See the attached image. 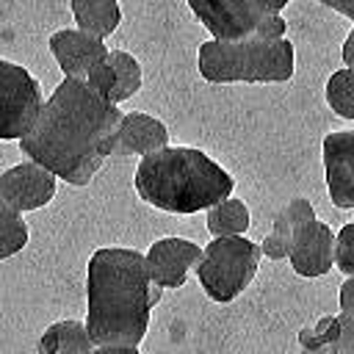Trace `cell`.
<instances>
[{"mask_svg": "<svg viewBox=\"0 0 354 354\" xmlns=\"http://www.w3.org/2000/svg\"><path fill=\"white\" fill-rule=\"evenodd\" d=\"M124 113L83 77H64L41 108L33 130L19 138L22 155L47 166L69 185H88L119 149Z\"/></svg>", "mask_w": 354, "mask_h": 354, "instance_id": "6da1fadb", "label": "cell"}, {"mask_svg": "<svg viewBox=\"0 0 354 354\" xmlns=\"http://www.w3.org/2000/svg\"><path fill=\"white\" fill-rule=\"evenodd\" d=\"M160 293L163 288L152 282L141 252L122 246L97 249L86 271V326L91 340L97 346H138Z\"/></svg>", "mask_w": 354, "mask_h": 354, "instance_id": "7a4b0ae2", "label": "cell"}, {"mask_svg": "<svg viewBox=\"0 0 354 354\" xmlns=\"http://www.w3.org/2000/svg\"><path fill=\"white\" fill-rule=\"evenodd\" d=\"M232 174L194 147H163L136 169L138 196L166 213H199L232 194Z\"/></svg>", "mask_w": 354, "mask_h": 354, "instance_id": "3957f363", "label": "cell"}, {"mask_svg": "<svg viewBox=\"0 0 354 354\" xmlns=\"http://www.w3.org/2000/svg\"><path fill=\"white\" fill-rule=\"evenodd\" d=\"M196 64L207 83H285L293 77L296 55L290 39H210L199 44Z\"/></svg>", "mask_w": 354, "mask_h": 354, "instance_id": "277c9868", "label": "cell"}, {"mask_svg": "<svg viewBox=\"0 0 354 354\" xmlns=\"http://www.w3.org/2000/svg\"><path fill=\"white\" fill-rule=\"evenodd\" d=\"M263 249L260 243L249 241L246 235H227V238H213L202 249V260L196 263V277L202 290L218 301L227 304L238 299L249 282L257 274Z\"/></svg>", "mask_w": 354, "mask_h": 354, "instance_id": "5b68a950", "label": "cell"}, {"mask_svg": "<svg viewBox=\"0 0 354 354\" xmlns=\"http://www.w3.org/2000/svg\"><path fill=\"white\" fill-rule=\"evenodd\" d=\"M39 80L14 61H0V138H25L41 116Z\"/></svg>", "mask_w": 354, "mask_h": 354, "instance_id": "8992f818", "label": "cell"}, {"mask_svg": "<svg viewBox=\"0 0 354 354\" xmlns=\"http://www.w3.org/2000/svg\"><path fill=\"white\" fill-rule=\"evenodd\" d=\"M55 174L36 163V160H22L11 169L3 171L0 177V202L17 213L39 210L55 196Z\"/></svg>", "mask_w": 354, "mask_h": 354, "instance_id": "52a82bcc", "label": "cell"}, {"mask_svg": "<svg viewBox=\"0 0 354 354\" xmlns=\"http://www.w3.org/2000/svg\"><path fill=\"white\" fill-rule=\"evenodd\" d=\"M194 17L218 41H235L257 33L263 11L254 0H188Z\"/></svg>", "mask_w": 354, "mask_h": 354, "instance_id": "ba28073f", "label": "cell"}, {"mask_svg": "<svg viewBox=\"0 0 354 354\" xmlns=\"http://www.w3.org/2000/svg\"><path fill=\"white\" fill-rule=\"evenodd\" d=\"M329 199L340 210L354 207V130L329 133L321 144Z\"/></svg>", "mask_w": 354, "mask_h": 354, "instance_id": "9c48e42d", "label": "cell"}, {"mask_svg": "<svg viewBox=\"0 0 354 354\" xmlns=\"http://www.w3.org/2000/svg\"><path fill=\"white\" fill-rule=\"evenodd\" d=\"M335 249L337 235L332 227L313 218L293 232V249L288 260L299 277H324L335 266Z\"/></svg>", "mask_w": 354, "mask_h": 354, "instance_id": "30bf717a", "label": "cell"}, {"mask_svg": "<svg viewBox=\"0 0 354 354\" xmlns=\"http://www.w3.org/2000/svg\"><path fill=\"white\" fill-rule=\"evenodd\" d=\"M144 257H147V268H149V277L155 285L183 288L188 271L196 268V263L202 260V249H199V243H194L188 238H160V241L149 243Z\"/></svg>", "mask_w": 354, "mask_h": 354, "instance_id": "8fae6325", "label": "cell"}, {"mask_svg": "<svg viewBox=\"0 0 354 354\" xmlns=\"http://www.w3.org/2000/svg\"><path fill=\"white\" fill-rule=\"evenodd\" d=\"M47 44H50V53L58 61L64 77H83L86 80V75L100 61H105L111 55L105 39H97V36L80 30V28H75V30H66V28L55 30Z\"/></svg>", "mask_w": 354, "mask_h": 354, "instance_id": "7c38bea8", "label": "cell"}, {"mask_svg": "<svg viewBox=\"0 0 354 354\" xmlns=\"http://www.w3.org/2000/svg\"><path fill=\"white\" fill-rule=\"evenodd\" d=\"M163 147H169V130L160 119L141 113V111L124 113L122 127H119V152L144 158V155L158 152Z\"/></svg>", "mask_w": 354, "mask_h": 354, "instance_id": "4fadbf2b", "label": "cell"}, {"mask_svg": "<svg viewBox=\"0 0 354 354\" xmlns=\"http://www.w3.org/2000/svg\"><path fill=\"white\" fill-rule=\"evenodd\" d=\"M97 343L88 335V326L80 321H58L44 329L36 343L39 354H91Z\"/></svg>", "mask_w": 354, "mask_h": 354, "instance_id": "5bb4252c", "label": "cell"}, {"mask_svg": "<svg viewBox=\"0 0 354 354\" xmlns=\"http://www.w3.org/2000/svg\"><path fill=\"white\" fill-rule=\"evenodd\" d=\"M69 8L77 28L97 39L111 36L122 22L119 0H69Z\"/></svg>", "mask_w": 354, "mask_h": 354, "instance_id": "9a60e30c", "label": "cell"}, {"mask_svg": "<svg viewBox=\"0 0 354 354\" xmlns=\"http://www.w3.org/2000/svg\"><path fill=\"white\" fill-rule=\"evenodd\" d=\"M249 207L241 199H221L218 205L207 207V230L213 238H227V235H243L249 230Z\"/></svg>", "mask_w": 354, "mask_h": 354, "instance_id": "2e32d148", "label": "cell"}, {"mask_svg": "<svg viewBox=\"0 0 354 354\" xmlns=\"http://www.w3.org/2000/svg\"><path fill=\"white\" fill-rule=\"evenodd\" d=\"M299 343L304 354H340V318L326 315L315 326H304Z\"/></svg>", "mask_w": 354, "mask_h": 354, "instance_id": "e0dca14e", "label": "cell"}, {"mask_svg": "<svg viewBox=\"0 0 354 354\" xmlns=\"http://www.w3.org/2000/svg\"><path fill=\"white\" fill-rule=\"evenodd\" d=\"M108 61L113 64V69H116V88H113V94H111V102H124V100H130L138 88H141V64L130 55V53H124V50H111V55H108Z\"/></svg>", "mask_w": 354, "mask_h": 354, "instance_id": "ac0fdd59", "label": "cell"}, {"mask_svg": "<svg viewBox=\"0 0 354 354\" xmlns=\"http://www.w3.org/2000/svg\"><path fill=\"white\" fill-rule=\"evenodd\" d=\"M326 102L329 108L343 116V119H354V69L343 66L337 72H332V77L326 80Z\"/></svg>", "mask_w": 354, "mask_h": 354, "instance_id": "d6986e66", "label": "cell"}, {"mask_svg": "<svg viewBox=\"0 0 354 354\" xmlns=\"http://www.w3.org/2000/svg\"><path fill=\"white\" fill-rule=\"evenodd\" d=\"M0 235H3V243H0V257L3 260L22 252L25 243H28V224L22 221V213L3 205V210H0Z\"/></svg>", "mask_w": 354, "mask_h": 354, "instance_id": "ffe728a7", "label": "cell"}, {"mask_svg": "<svg viewBox=\"0 0 354 354\" xmlns=\"http://www.w3.org/2000/svg\"><path fill=\"white\" fill-rule=\"evenodd\" d=\"M313 218H315V207L310 205V199L296 196V199H290V202H288V205L274 216L271 230L285 232V235H293L301 224H307V221H313Z\"/></svg>", "mask_w": 354, "mask_h": 354, "instance_id": "44dd1931", "label": "cell"}, {"mask_svg": "<svg viewBox=\"0 0 354 354\" xmlns=\"http://www.w3.org/2000/svg\"><path fill=\"white\" fill-rule=\"evenodd\" d=\"M335 266L351 277L354 274V221L343 224L337 230V249H335Z\"/></svg>", "mask_w": 354, "mask_h": 354, "instance_id": "7402d4cb", "label": "cell"}, {"mask_svg": "<svg viewBox=\"0 0 354 354\" xmlns=\"http://www.w3.org/2000/svg\"><path fill=\"white\" fill-rule=\"evenodd\" d=\"M86 83L97 91V94H102L105 100H111V94H113V88H116V69H113V64L105 58V61H100L88 75H86Z\"/></svg>", "mask_w": 354, "mask_h": 354, "instance_id": "603a6c76", "label": "cell"}, {"mask_svg": "<svg viewBox=\"0 0 354 354\" xmlns=\"http://www.w3.org/2000/svg\"><path fill=\"white\" fill-rule=\"evenodd\" d=\"M260 249H263V254H266L268 260H285V257H290V249H293V235H285V232L271 230V232L263 238Z\"/></svg>", "mask_w": 354, "mask_h": 354, "instance_id": "cb8c5ba5", "label": "cell"}, {"mask_svg": "<svg viewBox=\"0 0 354 354\" xmlns=\"http://www.w3.org/2000/svg\"><path fill=\"white\" fill-rule=\"evenodd\" d=\"M285 30H288V25H285V19L279 14H263L260 22H257V33L254 36L277 41V39H285Z\"/></svg>", "mask_w": 354, "mask_h": 354, "instance_id": "d4e9b609", "label": "cell"}, {"mask_svg": "<svg viewBox=\"0 0 354 354\" xmlns=\"http://www.w3.org/2000/svg\"><path fill=\"white\" fill-rule=\"evenodd\" d=\"M337 318H340V354H354V315L340 310Z\"/></svg>", "mask_w": 354, "mask_h": 354, "instance_id": "484cf974", "label": "cell"}, {"mask_svg": "<svg viewBox=\"0 0 354 354\" xmlns=\"http://www.w3.org/2000/svg\"><path fill=\"white\" fill-rule=\"evenodd\" d=\"M340 310L354 315V274L340 285Z\"/></svg>", "mask_w": 354, "mask_h": 354, "instance_id": "4316f807", "label": "cell"}, {"mask_svg": "<svg viewBox=\"0 0 354 354\" xmlns=\"http://www.w3.org/2000/svg\"><path fill=\"white\" fill-rule=\"evenodd\" d=\"M91 354H138V346H124V343H108L97 346Z\"/></svg>", "mask_w": 354, "mask_h": 354, "instance_id": "83f0119b", "label": "cell"}, {"mask_svg": "<svg viewBox=\"0 0 354 354\" xmlns=\"http://www.w3.org/2000/svg\"><path fill=\"white\" fill-rule=\"evenodd\" d=\"M318 3H324V6H329L332 11H337V14L348 17V19H354V0H318Z\"/></svg>", "mask_w": 354, "mask_h": 354, "instance_id": "f1b7e54d", "label": "cell"}, {"mask_svg": "<svg viewBox=\"0 0 354 354\" xmlns=\"http://www.w3.org/2000/svg\"><path fill=\"white\" fill-rule=\"evenodd\" d=\"M257 3V8L263 11V14H279L290 0H254Z\"/></svg>", "mask_w": 354, "mask_h": 354, "instance_id": "f546056e", "label": "cell"}, {"mask_svg": "<svg viewBox=\"0 0 354 354\" xmlns=\"http://www.w3.org/2000/svg\"><path fill=\"white\" fill-rule=\"evenodd\" d=\"M340 58H343V64H346V66H351V69H354V36H351V33H348V36H346V41H343Z\"/></svg>", "mask_w": 354, "mask_h": 354, "instance_id": "4dcf8cb0", "label": "cell"}, {"mask_svg": "<svg viewBox=\"0 0 354 354\" xmlns=\"http://www.w3.org/2000/svg\"><path fill=\"white\" fill-rule=\"evenodd\" d=\"M348 33H351V36H354V28H351V30H348Z\"/></svg>", "mask_w": 354, "mask_h": 354, "instance_id": "1f68e13d", "label": "cell"}]
</instances>
